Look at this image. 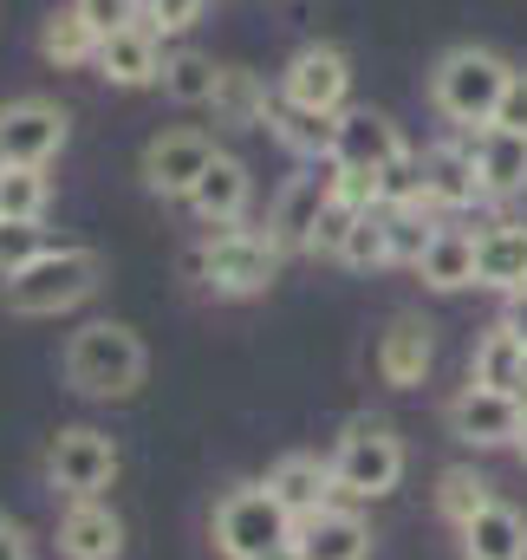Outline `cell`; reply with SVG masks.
Returning a JSON list of instances; mask_svg holds the SVG:
<instances>
[{"label":"cell","instance_id":"6da1fadb","mask_svg":"<svg viewBox=\"0 0 527 560\" xmlns=\"http://www.w3.org/2000/svg\"><path fill=\"white\" fill-rule=\"evenodd\" d=\"M150 372V352L125 319H85L72 339H66V385L79 398H98V405H118L131 398Z\"/></svg>","mask_w":527,"mask_h":560},{"label":"cell","instance_id":"7a4b0ae2","mask_svg":"<svg viewBox=\"0 0 527 560\" xmlns=\"http://www.w3.org/2000/svg\"><path fill=\"white\" fill-rule=\"evenodd\" d=\"M98 280H105L98 248L59 242V248H46L33 268H20L13 280H0V287H7V313H13V319H59V313H72V306H85V300L98 293Z\"/></svg>","mask_w":527,"mask_h":560},{"label":"cell","instance_id":"3957f363","mask_svg":"<svg viewBox=\"0 0 527 560\" xmlns=\"http://www.w3.org/2000/svg\"><path fill=\"white\" fill-rule=\"evenodd\" d=\"M189 280H202L215 300H255V293H267L273 287V275H280V248L267 242L261 229H209L196 248H189Z\"/></svg>","mask_w":527,"mask_h":560},{"label":"cell","instance_id":"277c9868","mask_svg":"<svg viewBox=\"0 0 527 560\" xmlns=\"http://www.w3.org/2000/svg\"><path fill=\"white\" fill-rule=\"evenodd\" d=\"M508 59L489 52V46H449L430 72V105L456 125V131H482L495 125V105H502V85H508Z\"/></svg>","mask_w":527,"mask_h":560},{"label":"cell","instance_id":"5b68a950","mask_svg":"<svg viewBox=\"0 0 527 560\" xmlns=\"http://www.w3.org/2000/svg\"><path fill=\"white\" fill-rule=\"evenodd\" d=\"M326 463H332V482H339L346 502H385L397 482H403V469H410V450H403L397 423L352 418L339 430V443H332Z\"/></svg>","mask_w":527,"mask_h":560},{"label":"cell","instance_id":"8992f818","mask_svg":"<svg viewBox=\"0 0 527 560\" xmlns=\"http://www.w3.org/2000/svg\"><path fill=\"white\" fill-rule=\"evenodd\" d=\"M209 535H215V555L222 560H267L273 548L293 541V515L280 509V495L267 482H242V489H229L215 502Z\"/></svg>","mask_w":527,"mask_h":560},{"label":"cell","instance_id":"52a82bcc","mask_svg":"<svg viewBox=\"0 0 527 560\" xmlns=\"http://www.w3.org/2000/svg\"><path fill=\"white\" fill-rule=\"evenodd\" d=\"M118 469H125L118 436H105V430H92V423H66V430L46 443V482H52V495H66V502L105 495V489L118 482Z\"/></svg>","mask_w":527,"mask_h":560},{"label":"cell","instance_id":"ba28073f","mask_svg":"<svg viewBox=\"0 0 527 560\" xmlns=\"http://www.w3.org/2000/svg\"><path fill=\"white\" fill-rule=\"evenodd\" d=\"M280 98L339 118L346 98H352V59H346V46H332V39H306V46L286 59V72H280Z\"/></svg>","mask_w":527,"mask_h":560},{"label":"cell","instance_id":"9c48e42d","mask_svg":"<svg viewBox=\"0 0 527 560\" xmlns=\"http://www.w3.org/2000/svg\"><path fill=\"white\" fill-rule=\"evenodd\" d=\"M215 156H222L215 138L196 131V125H183V131H156V138L143 143V189L163 196V202H189V189L202 183V170H209Z\"/></svg>","mask_w":527,"mask_h":560},{"label":"cell","instance_id":"30bf717a","mask_svg":"<svg viewBox=\"0 0 527 560\" xmlns=\"http://www.w3.org/2000/svg\"><path fill=\"white\" fill-rule=\"evenodd\" d=\"M332 163H300V176H286L280 183V196H273V209H267V242L280 248V255H306V242H313V229H319V215H326V202H332Z\"/></svg>","mask_w":527,"mask_h":560},{"label":"cell","instance_id":"8fae6325","mask_svg":"<svg viewBox=\"0 0 527 560\" xmlns=\"http://www.w3.org/2000/svg\"><path fill=\"white\" fill-rule=\"evenodd\" d=\"M72 138V118H66V105H52V98H13V105H0V163H52L59 150Z\"/></svg>","mask_w":527,"mask_h":560},{"label":"cell","instance_id":"7c38bea8","mask_svg":"<svg viewBox=\"0 0 527 560\" xmlns=\"http://www.w3.org/2000/svg\"><path fill=\"white\" fill-rule=\"evenodd\" d=\"M449 436L469 450H508L522 436V398L515 392H489V385H462L449 398Z\"/></svg>","mask_w":527,"mask_h":560},{"label":"cell","instance_id":"4fadbf2b","mask_svg":"<svg viewBox=\"0 0 527 560\" xmlns=\"http://www.w3.org/2000/svg\"><path fill=\"white\" fill-rule=\"evenodd\" d=\"M403 150L410 143H403V131L385 112H372V105H346L339 112V131H332V163L339 170H378L385 176Z\"/></svg>","mask_w":527,"mask_h":560},{"label":"cell","instance_id":"5bb4252c","mask_svg":"<svg viewBox=\"0 0 527 560\" xmlns=\"http://www.w3.org/2000/svg\"><path fill=\"white\" fill-rule=\"evenodd\" d=\"M59 560H118L125 555V515L105 495H79L59 509Z\"/></svg>","mask_w":527,"mask_h":560},{"label":"cell","instance_id":"9a60e30c","mask_svg":"<svg viewBox=\"0 0 527 560\" xmlns=\"http://www.w3.org/2000/svg\"><path fill=\"white\" fill-rule=\"evenodd\" d=\"M163 33H150L143 20H131V26H118V33H105L98 39V59H92V72L105 79V85H125V92H137V85H156L163 79Z\"/></svg>","mask_w":527,"mask_h":560},{"label":"cell","instance_id":"2e32d148","mask_svg":"<svg viewBox=\"0 0 527 560\" xmlns=\"http://www.w3.org/2000/svg\"><path fill=\"white\" fill-rule=\"evenodd\" d=\"M293 548H300V560H372V522L359 509L332 502V509L293 522Z\"/></svg>","mask_w":527,"mask_h":560},{"label":"cell","instance_id":"e0dca14e","mask_svg":"<svg viewBox=\"0 0 527 560\" xmlns=\"http://www.w3.org/2000/svg\"><path fill=\"white\" fill-rule=\"evenodd\" d=\"M248 202H255V176H248V163L242 156H215L209 170H202V183L189 189V215L202 222V229H235L242 215H248Z\"/></svg>","mask_w":527,"mask_h":560},{"label":"cell","instance_id":"ac0fdd59","mask_svg":"<svg viewBox=\"0 0 527 560\" xmlns=\"http://www.w3.org/2000/svg\"><path fill=\"white\" fill-rule=\"evenodd\" d=\"M267 489L280 495V509H286L293 522H306V515H319V509H332V502H339L332 463H326V456H313V450H286V456L267 469Z\"/></svg>","mask_w":527,"mask_h":560},{"label":"cell","instance_id":"d6986e66","mask_svg":"<svg viewBox=\"0 0 527 560\" xmlns=\"http://www.w3.org/2000/svg\"><path fill=\"white\" fill-rule=\"evenodd\" d=\"M469 143V163H476V183L482 196H522L527 189V138L522 131H502V125H482V131H462Z\"/></svg>","mask_w":527,"mask_h":560},{"label":"cell","instance_id":"ffe728a7","mask_svg":"<svg viewBox=\"0 0 527 560\" xmlns=\"http://www.w3.org/2000/svg\"><path fill=\"white\" fill-rule=\"evenodd\" d=\"M430 365H436V332H430V319L397 313L391 326H385V339H378V378H385L391 392H410V385L430 378Z\"/></svg>","mask_w":527,"mask_h":560},{"label":"cell","instance_id":"44dd1931","mask_svg":"<svg viewBox=\"0 0 527 560\" xmlns=\"http://www.w3.org/2000/svg\"><path fill=\"white\" fill-rule=\"evenodd\" d=\"M476 287H489V293H522L527 287V222H489L482 235H476Z\"/></svg>","mask_w":527,"mask_h":560},{"label":"cell","instance_id":"7402d4cb","mask_svg":"<svg viewBox=\"0 0 527 560\" xmlns=\"http://www.w3.org/2000/svg\"><path fill=\"white\" fill-rule=\"evenodd\" d=\"M423 189H430V215H462L482 202V183H476V163H469V143H436L423 150Z\"/></svg>","mask_w":527,"mask_h":560},{"label":"cell","instance_id":"603a6c76","mask_svg":"<svg viewBox=\"0 0 527 560\" xmlns=\"http://www.w3.org/2000/svg\"><path fill=\"white\" fill-rule=\"evenodd\" d=\"M417 280L430 293H462L476 287V229H456V222H436L423 261H417Z\"/></svg>","mask_w":527,"mask_h":560},{"label":"cell","instance_id":"cb8c5ba5","mask_svg":"<svg viewBox=\"0 0 527 560\" xmlns=\"http://www.w3.org/2000/svg\"><path fill=\"white\" fill-rule=\"evenodd\" d=\"M469 385H489V392H522L527 385V339L508 326V319H495V326L476 339Z\"/></svg>","mask_w":527,"mask_h":560},{"label":"cell","instance_id":"d4e9b609","mask_svg":"<svg viewBox=\"0 0 527 560\" xmlns=\"http://www.w3.org/2000/svg\"><path fill=\"white\" fill-rule=\"evenodd\" d=\"M462 560H527V515L515 502H489L462 528Z\"/></svg>","mask_w":527,"mask_h":560},{"label":"cell","instance_id":"484cf974","mask_svg":"<svg viewBox=\"0 0 527 560\" xmlns=\"http://www.w3.org/2000/svg\"><path fill=\"white\" fill-rule=\"evenodd\" d=\"M267 131L286 143L300 163H332V131H339V118H326V112H306V105H293V98H280V92H273Z\"/></svg>","mask_w":527,"mask_h":560},{"label":"cell","instance_id":"4316f807","mask_svg":"<svg viewBox=\"0 0 527 560\" xmlns=\"http://www.w3.org/2000/svg\"><path fill=\"white\" fill-rule=\"evenodd\" d=\"M267 112H273V92L261 72H248V66L215 72V118L222 125H267Z\"/></svg>","mask_w":527,"mask_h":560},{"label":"cell","instance_id":"83f0119b","mask_svg":"<svg viewBox=\"0 0 527 560\" xmlns=\"http://www.w3.org/2000/svg\"><path fill=\"white\" fill-rule=\"evenodd\" d=\"M39 52H46L59 72H79V66H92V59H98V33L85 26V13H79V7H59V13L39 26Z\"/></svg>","mask_w":527,"mask_h":560},{"label":"cell","instance_id":"f1b7e54d","mask_svg":"<svg viewBox=\"0 0 527 560\" xmlns=\"http://www.w3.org/2000/svg\"><path fill=\"white\" fill-rule=\"evenodd\" d=\"M52 209V176L39 163H0V215L7 222H46Z\"/></svg>","mask_w":527,"mask_h":560},{"label":"cell","instance_id":"f546056e","mask_svg":"<svg viewBox=\"0 0 527 560\" xmlns=\"http://www.w3.org/2000/svg\"><path fill=\"white\" fill-rule=\"evenodd\" d=\"M489 502H495V489H489L476 469H443V476H436V515H443L456 535H462Z\"/></svg>","mask_w":527,"mask_h":560},{"label":"cell","instance_id":"4dcf8cb0","mask_svg":"<svg viewBox=\"0 0 527 560\" xmlns=\"http://www.w3.org/2000/svg\"><path fill=\"white\" fill-rule=\"evenodd\" d=\"M215 72H222V66H215L209 52H169L156 85H163L176 105H215Z\"/></svg>","mask_w":527,"mask_h":560},{"label":"cell","instance_id":"1f68e13d","mask_svg":"<svg viewBox=\"0 0 527 560\" xmlns=\"http://www.w3.org/2000/svg\"><path fill=\"white\" fill-rule=\"evenodd\" d=\"M339 268H359V275L391 268V229H385V209H372V215L352 222V235H346V248H339Z\"/></svg>","mask_w":527,"mask_h":560},{"label":"cell","instance_id":"d6a6232c","mask_svg":"<svg viewBox=\"0 0 527 560\" xmlns=\"http://www.w3.org/2000/svg\"><path fill=\"white\" fill-rule=\"evenodd\" d=\"M385 229H391V268H417L430 235H436V215L430 209H385Z\"/></svg>","mask_w":527,"mask_h":560},{"label":"cell","instance_id":"836d02e7","mask_svg":"<svg viewBox=\"0 0 527 560\" xmlns=\"http://www.w3.org/2000/svg\"><path fill=\"white\" fill-rule=\"evenodd\" d=\"M378 202H385V209H430V189H423V150H403L391 170L378 176Z\"/></svg>","mask_w":527,"mask_h":560},{"label":"cell","instance_id":"e575fe53","mask_svg":"<svg viewBox=\"0 0 527 560\" xmlns=\"http://www.w3.org/2000/svg\"><path fill=\"white\" fill-rule=\"evenodd\" d=\"M46 248H52V242H46V222H7V215H0V280H13L20 268H33Z\"/></svg>","mask_w":527,"mask_h":560},{"label":"cell","instance_id":"d590c367","mask_svg":"<svg viewBox=\"0 0 527 560\" xmlns=\"http://www.w3.org/2000/svg\"><path fill=\"white\" fill-rule=\"evenodd\" d=\"M359 215H372V209H352V202H326V215H319V229H313V242H306V255H326V261H339V248H346V235H352V222Z\"/></svg>","mask_w":527,"mask_h":560},{"label":"cell","instance_id":"8d00e7d4","mask_svg":"<svg viewBox=\"0 0 527 560\" xmlns=\"http://www.w3.org/2000/svg\"><path fill=\"white\" fill-rule=\"evenodd\" d=\"M202 7L209 0H143V26L150 33H189L202 20Z\"/></svg>","mask_w":527,"mask_h":560},{"label":"cell","instance_id":"74e56055","mask_svg":"<svg viewBox=\"0 0 527 560\" xmlns=\"http://www.w3.org/2000/svg\"><path fill=\"white\" fill-rule=\"evenodd\" d=\"M79 13H85V26L105 39V33H118V26H131V20H143V0H72Z\"/></svg>","mask_w":527,"mask_h":560},{"label":"cell","instance_id":"f35d334b","mask_svg":"<svg viewBox=\"0 0 527 560\" xmlns=\"http://www.w3.org/2000/svg\"><path fill=\"white\" fill-rule=\"evenodd\" d=\"M495 125H502V131H522V138H527V66H515V72H508L502 105H495Z\"/></svg>","mask_w":527,"mask_h":560},{"label":"cell","instance_id":"ab89813d","mask_svg":"<svg viewBox=\"0 0 527 560\" xmlns=\"http://www.w3.org/2000/svg\"><path fill=\"white\" fill-rule=\"evenodd\" d=\"M0 560H33V535L13 528V522H0Z\"/></svg>","mask_w":527,"mask_h":560},{"label":"cell","instance_id":"60d3db41","mask_svg":"<svg viewBox=\"0 0 527 560\" xmlns=\"http://www.w3.org/2000/svg\"><path fill=\"white\" fill-rule=\"evenodd\" d=\"M502 319H508V326L527 339V287H522V293H508V313H502Z\"/></svg>","mask_w":527,"mask_h":560},{"label":"cell","instance_id":"b9f144b4","mask_svg":"<svg viewBox=\"0 0 527 560\" xmlns=\"http://www.w3.org/2000/svg\"><path fill=\"white\" fill-rule=\"evenodd\" d=\"M267 560H300V548H293V541H286V548H273V555Z\"/></svg>","mask_w":527,"mask_h":560},{"label":"cell","instance_id":"7bdbcfd3","mask_svg":"<svg viewBox=\"0 0 527 560\" xmlns=\"http://www.w3.org/2000/svg\"><path fill=\"white\" fill-rule=\"evenodd\" d=\"M515 450H522V463H527V418H522V436H515Z\"/></svg>","mask_w":527,"mask_h":560},{"label":"cell","instance_id":"ee69618b","mask_svg":"<svg viewBox=\"0 0 527 560\" xmlns=\"http://www.w3.org/2000/svg\"><path fill=\"white\" fill-rule=\"evenodd\" d=\"M0 522H7V515H0Z\"/></svg>","mask_w":527,"mask_h":560}]
</instances>
